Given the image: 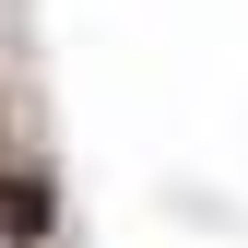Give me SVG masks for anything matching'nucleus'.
<instances>
[{
	"label": "nucleus",
	"mask_w": 248,
	"mask_h": 248,
	"mask_svg": "<svg viewBox=\"0 0 248 248\" xmlns=\"http://www.w3.org/2000/svg\"><path fill=\"white\" fill-rule=\"evenodd\" d=\"M47 225H59V189H47V166H0V236L12 248H47Z\"/></svg>",
	"instance_id": "nucleus-1"
}]
</instances>
